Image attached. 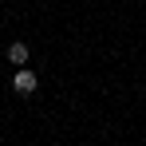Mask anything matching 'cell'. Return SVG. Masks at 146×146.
<instances>
[{"label": "cell", "instance_id": "cell-1", "mask_svg": "<svg viewBox=\"0 0 146 146\" xmlns=\"http://www.w3.org/2000/svg\"><path fill=\"white\" fill-rule=\"evenodd\" d=\"M12 87H16L20 95H32V91H36V71L20 67V71H16V79H12Z\"/></svg>", "mask_w": 146, "mask_h": 146}, {"label": "cell", "instance_id": "cell-2", "mask_svg": "<svg viewBox=\"0 0 146 146\" xmlns=\"http://www.w3.org/2000/svg\"><path fill=\"white\" fill-rule=\"evenodd\" d=\"M8 59L24 67V63H28V44H12V48H8Z\"/></svg>", "mask_w": 146, "mask_h": 146}]
</instances>
